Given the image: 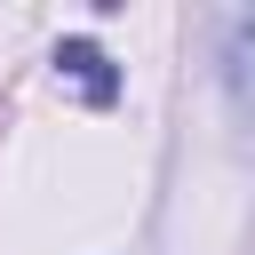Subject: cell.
Returning a JSON list of instances; mask_svg holds the SVG:
<instances>
[{"label":"cell","mask_w":255,"mask_h":255,"mask_svg":"<svg viewBox=\"0 0 255 255\" xmlns=\"http://www.w3.org/2000/svg\"><path fill=\"white\" fill-rule=\"evenodd\" d=\"M223 88H231L239 120L255 128V8L231 16V32H223Z\"/></svg>","instance_id":"cell-2"},{"label":"cell","mask_w":255,"mask_h":255,"mask_svg":"<svg viewBox=\"0 0 255 255\" xmlns=\"http://www.w3.org/2000/svg\"><path fill=\"white\" fill-rule=\"evenodd\" d=\"M56 72H64L88 104H112V96H120V72H112V56H104L96 40H56Z\"/></svg>","instance_id":"cell-1"}]
</instances>
